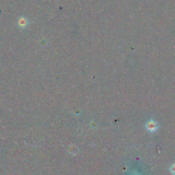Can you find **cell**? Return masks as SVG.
I'll use <instances>...</instances> for the list:
<instances>
[{
  "mask_svg": "<svg viewBox=\"0 0 175 175\" xmlns=\"http://www.w3.org/2000/svg\"><path fill=\"white\" fill-rule=\"evenodd\" d=\"M146 128L147 131L150 132H154L157 130L158 124L155 121L150 120L149 121L147 122L146 124Z\"/></svg>",
  "mask_w": 175,
  "mask_h": 175,
  "instance_id": "obj_1",
  "label": "cell"
},
{
  "mask_svg": "<svg viewBox=\"0 0 175 175\" xmlns=\"http://www.w3.org/2000/svg\"><path fill=\"white\" fill-rule=\"evenodd\" d=\"M170 170L172 174L175 175V163H174V164L171 166V167L170 168Z\"/></svg>",
  "mask_w": 175,
  "mask_h": 175,
  "instance_id": "obj_2",
  "label": "cell"
},
{
  "mask_svg": "<svg viewBox=\"0 0 175 175\" xmlns=\"http://www.w3.org/2000/svg\"><path fill=\"white\" fill-rule=\"evenodd\" d=\"M134 175H138V174H134Z\"/></svg>",
  "mask_w": 175,
  "mask_h": 175,
  "instance_id": "obj_3",
  "label": "cell"
}]
</instances>
